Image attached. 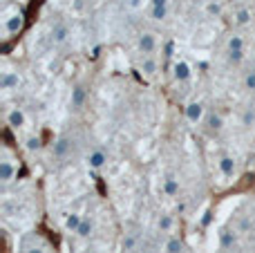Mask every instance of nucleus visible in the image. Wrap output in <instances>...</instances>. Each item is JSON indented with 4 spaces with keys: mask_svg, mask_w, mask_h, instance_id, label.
<instances>
[{
    "mask_svg": "<svg viewBox=\"0 0 255 253\" xmlns=\"http://www.w3.org/2000/svg\"><path fill=\"white\" fill-rule=\"evenodd\" d=\"M217 242H220V249L222 251H235L240 245V233L235 227H224L220 229L217 233Z\"/></svg>",
    "mask_w": 255,
    "mask_h": 253,
    "instance_id": "nucleus-1",
    "label": "nucleus"
},
{
    "mask_svg": "<svg viewBox=\"0 0 255 253\" xmlns=\"http://www.w3.org/2000/svg\"><path fill=\"white\" fill-rule=\"evenodd\" d=\"M72 31H70V25L67 22H56V25L49 29V43L54 45V47H61V45H65L67 40H70Z\"/></svg>",
    "mask_w": 255,
    "mask_h": 253,
    "instance_id": "nucleus-2",
    "label": "nucleus"
},
{
    "mask_svg": "<svg viewBox=\"0 0 255 253\" xmlns=\"http://www.w3.org/2000/svg\"><path fill=\"white\" fill-rule=\"evenodd\" d=\"M72 146H74V141H72L70 134H61V137L54 141L52 155L56 157V159H70L72 157Z\"/></svg>",
    "mask_w": 255,
    "mask_h": 253,
    "instance_id": "nucleus-3",
    "label": "nucleus"
},
{
    "mask_svg": "<svg viewBox=\"0 0 255 253\" xmlns=\"http://www.w3.org/2000/svg\"><path fill=\"white\" fill-rule=\"evenodd\" d=\"M217 168H220L222 177L235 179V175H238V161H235L233 155H220V159H217Z\"/></svg>",
    "mask_w": 255,
    "mask_h": 253,
    "instance_id": "nucleus-4",
    "label": "nucleus"
},
{
    "mask_svg": "<svg viewBox=\"0 0 255 253\" xmlns=\"http://www.w3.org/2000/svg\"><path fill=\"white\" fill-rule=\"evenodd\" d=\"M136 47H139L141 56H148V54H154L157 49V36L152 31H143L139 34V40H136Z\"/></svg>",
    "mask_w": 255,
    "mask_h": 253,
    "instance_id": "nucleus-5",
    "label": "nucleus"
},
{
    "mask_svg": "<svg viewBox=\"0 0 255 253\" xmlns=\"http://www.w3.org/2000/svg\"><path fill=\"white\" fill-rule=\"evenodd\" d=\"M85 103H88V90H85V85H74V90L70 94V110H74V112L83 110Z\"/></svg>",
    "mask_w": 255,
    "mask_h": 253,
    "instance_id": "nucleus-6",
    "label": "nucleus"
},
{
    "mask_svg": "<svg viewBox=\"0 0 255 253\" xmlns=\"http://www.w3.org/2000/svg\"><path fill=\"white\" fill-rule=\"evenodd\" d=\"M108 152L103 150V148H94V150H90V155H88V166L92 170H101V168H106L108 166Z\"/></svg>",
    "mask_w": 255,
    "mask_h": 253,
    "instance_id": "nucleus-7",
    "label": "nucleus"
},
{
    "mask_svg": "<svg viewBox=\"0 0 255 253\" xmlns=\"http://www.w3.org/2000/svg\"><path fill=\"white\" fill-rule=\"evenodd\" d=\"M161 188H163V195H168V197H179V193H181V182H179V177H177V175H172V173H168L166 177H163V182H161Z\"/></svg>",
    "mask_w": 255,
    "mask_h": 253,
    "instance_id": "nucleus-8",
    "label": "nucleus"
},
{
    "mask_svg": "<svg viewBox=\"0 0 255 253\" xmlns=\"http://www.w3.org/2000/svg\"><path fill=\"white\" fill-rule=\"evenodd\" d=\"M204 117H206V112H204V106L199 101H190L188 106H186V119H188L190 124H202Z\"/></svg>",
    "mask_w": 255,
    "mask_h": 253,
    "instance_id": "nucleus-9",
    "label": "nucleus"
},
{
    "mask_svg": "<svg viewBox=\"0 0 255 253\" xmlns=\"http://www.w3.org/2000/svg\"><path fill=\"white\" fill-rule=\"evenodd\" d=\"M172 76H175L177 83H188L190 76H193V70H190V65L186 61H177L172 65Z\"/></svg>",
    "mask_w": 255,
    "mask_h": 253,
    "instance_id": "nucleus-10",
    "label": "nucleus"
},
{
    "mask_svg": "<svg viewBox=\"0 0 255 253\" xmlns=\"http://www.w3.org/2000/svg\"><path fill=\"white\" fill-rule=\"evenodd\" d=\"M13 177H16V166H13V161H9L4 157L0 161V182H2V186H9L13 182Z\"/></svg>",
    "mask_w": 255,
    "mask_h": 253,
    "instance_id": "nucleus-11",
    "label": "nucleus"
},
{
    "mask_svg": "<svg viewBox=\"0 0 255 253\" xmlns=\"http://www.w3.org/2000/svg\"><path fill=\"white\" fill-rule=\"evenodd\" d=\"M0 88L2 90H18L20 88V74L18 72H11V70H7V72H2V76H0Z\"/></svg>",
    "mask_w": 255,
    "mask_h": 253,
    "instance_id": "nucleus-12",
    "label": "nucleus"
},
{
    "mask_svg": "<svg viewBox=\"0 0 255 253\" xmlns=\"http://www.w3.org/2000/svg\"><path fill=\"white\" fill-rule=\"evenodd\" d=\"M204 124H206V128L211 134L222 132V128H224V119H222L220 112H208V115L204 117Z\"/></svg>",
    "mask_w": 255,
    "mask_h": 253,
    "instance_id": "nucleus-13",
    "label": "nucleus"
},
{
    "mask_svg": "<svg viewBox=\"0 0 255 253\" xmlns=\"http://www.w3.org/2000/svg\"><path fill=\"white\" fill-rule=\"evenodd\" d=\"M139 70H141V74H145V76H154V74H157V72H159V63H157V58H154V54H148V56L141 58Z\"/></svg>",
    "mask_w": 255,
    "mask_h": 253,
    "instance_id": "nucleus-14",
    "label": "nucleus"
},
{
    "mask_svg": "<svg viewBox=\"0 0 255 253\" xmlns=\"http://www.w3.org/2000/svg\"><path fill=\"white\" fill-rule=\"evenodd\" d=\"M25 124H27V117L20 108H13V110L7 112V126H11L13 130H20Z\"/></svg>",
    "mask_w": 255,
    "mask_h": 253,
    "instance_id": "nucleus-15",
    "label": "nucleus"
},
{
    "mask_svg": "<svg viewBox=\"0 0 255 253\" xmlns=\"http://www.w3.org/2000/svg\"><path fill=\"white\" fill-rule=\"evenodd\" d=\"M150 16L152 20H163L168 16V0H150Z\"/></svg>",
    "mask_w": 255,
    "mask_h": 253,
    "instance_id": "nucleus-16",
    "label": "nucleus"
},
{
    "mask_svg": "<svg viewBox=\"0 0 255 253\" xmlns=\"http://www.w3.org/2000/svg\"><path fill=\"white\" fill-rule=\"evenodd\" d=\"M240 121H242L244 130H255V103L249 108H244L242 115H240Z\"/></svg>",
    "mask_w": 255,
    "mask_h": 253,
    "instance_id": "nucleus-17",
    "label": "nucleus"
},
{
    "mask_svg": "<svg viewBox=\"0 0 255 253\" xmlns=\"http://www.w3.org/2000/svg\"><path fill=\"white\" fill-rule=\"evenodd\" d=\"M235 229H238L240 236H249V233L255 231V224H253V220L249 218V215H240L238 222H235Z\"/></svg>",
    "mask_w": 255,
    "mask_h": 253,
    "instance_id": "nucleus-18",
    "label": "nucleus"
},
{
    "mask_svg": "<svg viewBox=\"0 0 255 253\" xmlns=\"http://www.w3.org/2000/svg\"><path fill=\"white\" fill-rule=\"evenodd\" d=\"M136 249H139V238H136V233H126L124 240H121V251L134 253Z\"/></svg>",
    "mask_w": 255,
    "mask_h": 253,
    "instance_id": "nucleus-19",
    "label": "nucleus"
},
{
    "mask_svg": "<svg viewBox=\"0 0 255 253\" xmlns=\"http://www.w3.org/2000/svg\"><path fill=\"white\" fill-rule=\"evenodd\" d=\"M184 240L181 238H177V236H170L166 240V245H163V251L166 253H184Z\"/></svg>",
    "mask_w": 255,
    "mask_h": 253,
    "instance_id": "nucleus-20",
    "label": "nucleus"
},
{
    "mask_svg": "<svg viewBox=\"0 0 255 253\" xmlns=\"http://www.w3.org/2000/svg\"><path fill=\"white\" fill-rule=\"evenodd\" d=\"M172 229H175V218H172V215H168V213L159 215V220H157V231H159V233H170Z\"/></svg>",
    "mask_w": 255,
    "mask_h": 253,
    "instance_id": "nucleus-21",
    "label": "nucleus"
},
{
    "mask_svg": "<svg viewBox=\"0 0 255 253\" xmlns=\"http://www.w3.org/2000/svg\"><path fill=\"white\" fill-rule=\"evenodd\" d=\"M20 29H22V16L20 13H16V16H11V18L4 20V31H7V34H18Z\"/></svg>",
    "mask_w": 255,
    "mask_h": 253,
    "instance_id": "nucleus-22",
    "label": "nucleus"
},
{
    "mask_svg": "<svg viewBox=\"0 0 255 253\" xmlns=\"http://www.w3.org/2000/svg\"><path fill=\"white\" fill-rule=\"evenodd\" d=\"M226 52H244V38L240 34L229 36L226 40Z\"/></svg>",
    "mask_w": 255,
    "mask_h": 253,
    "instance_id": "nucleus-23",
    "label": "nucleus"
},
{
    "mask_svg": "<svg viewBox=\"0 0 255 253\" xmlns=\"http://www.w3.org/2000/svg\"><path fill=\"white\" fill-rule=\"evenodd\" d=\"M81 222H83V215H79V213H70L65 218V229L70 233H76L79 231V227H81Z\"/></svg>",
    "mask_w": 255,
    "mask_h": 253,
    "instance_id": "nucleus-24",
    "label": "nucleus"
},
{
    "mask_svg": "<svg viewBox=\"0 0 255 253\" xmlns=\"http://www.w3.org/2000/svg\"><path fill=\"white\" fill-rule=\"evenodd\" d=\"M94 231V220L92 218H83V222H81L79 231H76V236L79 238H90Z\"/></svg>",
    "mask_w": 255,
    "mask_h": 253,
    "instance_id": "nucleus-25",
    "label": "nucleus"
},
{
    "mask_svg": "<svg viewBox=\"0 0 255 253\" xmlns=\"http://www.w3.org/2000/svg\"><path fill=\"white\" fill-rule=\"evenodd\" d=\"M249 22H251V9L240 7L238 11H235V25L244 27V25H249Z\"/></svg>",
    "mask_w": 255,
    "mask_h": 253,
    "instance_id": "nucleus-26",
    "label": "nucleus"
},
{
    "mask_svg": "<svg viewBox=\"0 0 255 253\" xmlns=\"http://www.w3.org/2000/svg\"><path fill=\"white\" fill-rule=\"evenodd\" d=\"M242 83H244V90H249V92H255V70H249L247 74H244Z\"/></svg>",
    "mask_w": 255,
    "mask_h": 253,
    "instance_id": "nucleus-27",
    "label": "nucleus"
},
{
    "mask_svg": "<svg viewBox=\"0 0 255 253\" xmlns=\"http://www.w3.org/2000/svg\"><path fill=\"white\" fill-rule=\"evenodd\" d=\"M25 148L29 152H34V150H40V139L38 137H34V134H31V137H27V143H25Z\"/></svg>",
    "mask_w": 255,
    "mask_h": 253,
    "instance_id": "nucleus-28",
    "label": "nucleus"
},
{
    "mask_svg": "<svg viewBox=\"0 0 255 253\" xmlns=\"http://www.w3.org/2000/svg\"><path fill=\"white\" fill-rule=\"evenodd\" d=\"M206 11L211 13V16H220V13H222V4L217 2V0H211V2L206 4Z\"/></svg>",
    "mask_w": 255,
    "mask_h": 253,
    "instance_id": "nucleus-29",
    "label": "nucleus"
},
{
    "mask_svg": "<svg viewBox=\"0 0 255 253\" xmlns=\"http://www.w3.org/2000/svg\"><path fill=\"white\" fill-rule=\"evenodd\" d=\"M143 7V0H126V9L128 11H139Z\"/></svg>",
    "mask_w": 255,
    "mask_h": 253,
    "instance_id": "nucleus-30",
    "label": "nucleus"
},
{
    "mask_svg": "<svg viewBox=\"0 0 255 253\" xmlns=\"http://www.w3.org/2000/svg\"><path fill=\"white\" fill-rule=\"evenodd\" d=\"M229 54V61L233 63V65H240V63L244 61V52H226Z\"/></svg>",
    "mask_w": 255,
    "mask_h": 253,
    "instance_id": "nucleus-31",
    "label": "nucleus"
},
{
    "mask_svg": "<svg viewBox=\"0 0 255 253\" xmlns=\"http://www.w3.org/2000/svg\"><path fill=\"white\" fill-rule=\"evenodd\" d=\"M25 253H45L43 247H29V249H25Z\"/></svg>",
    "mask_w": 255,
    "mask_h": 253,
    "instance_id": "nucleus-32",
    "label": "nucleus"
},
{
    "mask_svg": "<svg viewBox=\"0 0 255 253\" xmlns=\"http://www.w3.org/2000/svg\"><path fill=\"white\" fill-rule=\"evenodd\" d=\"M81 253H99L97 249H85V251H81Z\"/></svg>",
    "mask_w": 255,
    "mask_h": 253,
    "instance_id": "nucleus-33",
    "label": "nucleus"
},
{
    "mask_svg": "<svg viewBox=\"0 0 255 253\" xmlns=\"http://www.w3.org/2000/svg\"><path fill=\"white\" fill-rule=\"evenodd\" d=\"M253 70H255V58H253Z\"/></svg>",
    "mask_w": 255,
    "mask_h": 253,
    "instance_id": "nucleus-34",
    "label": "nucleus"
}]
</instances>
